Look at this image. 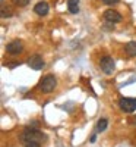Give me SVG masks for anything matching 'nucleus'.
<instances>
[{
	"label": "nucleus",
	"instance_id": "obj_1",
	"mask_svg": "<svg viewBox=\"0 0 136 147\" xmlns=\"http://www.w3.org/2000/svg\"><path fill=\"white\" fill-rule=\"evenodd\" d=\"M22 140L25 143H40V141L45 140V136L41 131L28 127V128H25V131H23V134H22Z\"/></svg>",
	"mask_w": 136,
	"mask_h": 147
},
{
	"label": "nucleus",
	"instance_id": "obj_2",
	"mask_svg": "<svg viewBox=\"0 0 136 147\" xmlns=\"http://www.w3.org/2000/svg\"><path fill=\"white\" fill-rule=\"evenodd\" d=\"M57 85V80L53 75H47L40 81V90L43 93H51Z\"/></svg>",
	"mask_w": 136,
	"mask_h": 147
},
{
	"label": "nucleus",
	"instance_id": "obj_3",
	"mask_svg": "<svg viewBox=\"0 0 136 147\" xmlns=\"http://www.w3.org/2000/svg\"><path fill=\"white\" fill-rule=\"evenodd\" d=\"M100 66L103 69L104 74H107V75H111V74L114 72V68H116V62L113 57L110 56H104L101 57V62H100Z\"/></svg>",
	"mask_w": 136,
	"mask_h": 147
},
{
	"label": "nucleus",
	"instance_id": "obj_4",
	"mask_svg": "<svg viewBox=\"0 0 136 147\" xmlns=\"http://www.w3.org/2000/svg\"><path fill=\"white\" fill-rule=\"evenodd\" d=\"M119 106H120V109L123 110V112L132 113V112H135V110H136V99H129V97L121 99L119 102Z\"/></svg>",
	"mask_w": 136,
	"mask_h": 147
},
{
	"label": "nucleus",
	"instance_id": "obj_5",
	"mask_svg": "<svg viewBox=\"0 0 136 147\" xmlns=\"http://www.w3.org/2000/svg\"><path fill=\"white\" fill-rule=\"evenodd\" d=\"M28 66L31 68V69H34V71H40V69H43L44 68V60H43V57L40 56V55H32L28 60Z\"/></svg>",
	"mask_w": 136,
	"mask_h": 147
},
{
	"label": "nucleus",
	"instance_id": "obj_6",
	"mask_svg": "<svg viewBox=\"0 0 136 147\" xmlns=\"http://www.w3.org/2000/svg\"><path fill=\"white\" fill-rule=\"evenodd\" d=\"M22 49H23V46L19 40H13L6 46V50H7L9 55H19L22 52Z\"/></svg>",
	"mask_w": 136,
	"mask_h": 147
},
{
	"label": "nucleus",
	"instance_id": "obj_7",
	"mask_svg": "<svg viewBox=\"0 0 136 147\" xmlns=\"http://www.w3.org/2000/svg\"><path fill=\"white\" fill-rule=\"evenodd\" d=\"M104 18H105V21H108V22H111V24H117V22L121 21V15L119 13L117 10H113V9L105 10V12H104Z\"/></svg>",
	"mask_w": 136,
	"mask_h": 147
},
{
	"label": "nucleus",
	"instance_id": "obj_8",
	"mask_svg": "<svg viewBox=\"0 0 136 147\" xmlns=\"http://www.w3.org/2000/svg\"><path fill=\"white\" fill-rule=\"evenodd\" d=\"M48 3L47 2H38L35 6H34V12L37 15H40V16H43V15H47L48 13Z\"/></svg>",
	"mask_w": 136,
	"mask_h": 147
},
{
	"label": "nucleus",
	"instance_id": "obj_9",
	"mask_svg": "<svg viewBox=\"0 0 136 147\" xmlns=\"http://www.w3.org/2000/svg\"><path fill=\"white\" fill-rule=\"evenodd\" d=\"M67 9L70 13H78L79 12V0H67Z\"/></svg>",
	"mask_w": 136,
	"mask_h": 147
},
{
	"label": "nucleus",
	"instance_id": "obj_10",
	"mask_svg": "<svg viewBox=\"0 0 136 147\" xmlns=\"http://www.w3.org/2000/svg\"><path fill=\"white\" fill-rule=\"evenodd\" d=\"M125 50L129 56H136V41H129L125 46Z\"/></svg>",
	"mask_w": 136,
	"mask_h": 147
},
{
	"label": "nucleus",
	"instance_id": "obj_11",
	"mask_svg": "<svg viewBox=\"0 0 136 147\" xmlns=\"http://www.w3.org/2000/svg\"><path fill=\"white\" fill-rule=\"evenodd\" d=\"M107 128V119H100V121H98V124H97V131L98 132H103L104 129Z\"/></svg>",
	"mask_w": 136,
	"mask_h": 147
},
{
	"label": "nucleus",
	"instance_id": "obj_12",
	"mask_svg": "<svg viewBox=\"0 0 136 147\" xmlns=\"http://www.w3.org/2000/svg\"><path fill=\"white\" fill-rule=\"evenodd\" d=\"M12 16V9L6 7L5 5L2 6V18H10Z\"/></svg>",
	"mask_w": 136,
	"mask_h": 147
},
{
	"label": "nucleus",
	"instance_id": "obj_13",
	"mask_svg": "<svg viewBox=\"0 0 136 147\" xmlns=\"http://www.w3.org/2000/svg\"><path fill=\"white\" fill-rule=\"evenodd\" d=\"M12 2H13L16 6H19V7H25L31 0H12Z\"/></svg>",
	"mask_w": 136,
	"mask_h": 147
},
{
	"label": "nucleus",
	"instance_id": "obj_14",
	"mask_svg": "<svg viewBox=\"0 0 136 147\" xmlns=\"http://www.w3.org/2000/svg\"><path fill=\"white\" fill-rule=\"evenodd\" d=\"M101 2L104 5H107V6H114V5H117L120 2V0H101Z\"/></svg>",
	"mask_w": 136,
	"mask_h": 147
},
{
	"label": "nucleus",
	"instance_id": "obj_15",
	"mask_svg": "<svg viewBox=\"0 0 136 147\" xmlns=\"http://www.w3.org/2000/svg\"><path fill=\"white\" fill-rule=\"evenodd\" d=\"M25 147H41L38 143H25Z\"/></svg>",
	"mask_w": 136,
	"mask_h": 147
},
{
	"label": "nucleus",
	"instance_id": "obj_16",
	"mask_svg": "<svg viewBox=\"0 0 136 147\" xmlns=\"http://www.w3.org/2000/svg\"><path fill=\"white\" fill-rule=\"evenodd\" d=\"M130 124L132 125H136V116H132L130 118Z\"/></svg>",
	"mask_w": 136,
	"mask_h": 147
}]
</instances>
